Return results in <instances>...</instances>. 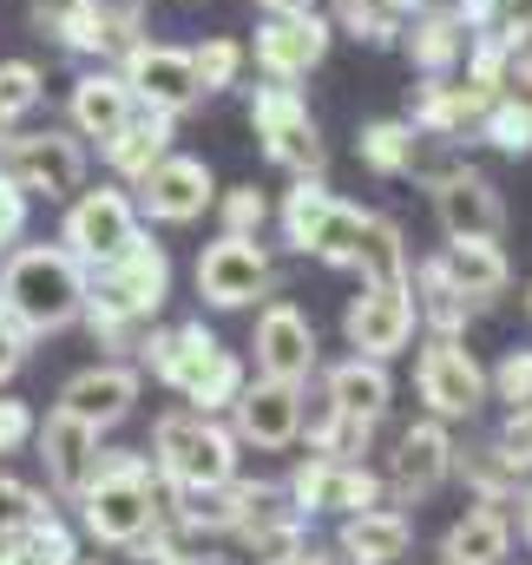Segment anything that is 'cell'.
<instances>
[{
    "label": "cell",
    "mask_w": 532,
    "mask_h": 565,
    "mask_svg": "<svg viewBox=\"0 0 532 565\" xmlns=\"http://www.w3.org/2000/svg\"><path fill=\"white\" fill-rule=\"evenodd\" d=\"M99 277L86 282V329H93V342H106V349H138L145 342V329H151V316L164 309V296H171V257L151 244V237H132L119 257H106V264H93Z\"/></svg>",
    "instance_id": "obj_1"
},
{
    "label": "cell",
    "mask_w": 532,
    "mask_h": 565,
    "mask_svg": "<svg viewBox=\"0 0 532 565\" xmlns=\"http://www.w3.org/2000/svg\"><path fill=\"white\" fill-rule=\"evenodd\" d=\"M0 309L26 329V335H53L66 322H79L86 309V270L66 244H26L7 257L0 270Z\"/></svg>",
    "instance_id": "obj_2"
},
{
    "label": "cell",
    "mask_w": 532,
    "mask_h": 565,
    "mask_svg": "<svg viewBox=\"0 0 532 565\" xmlns=\"http://www.w3.org/2000/svg\"><path fill=\"white\" fill-rule=\"evenodd\" d=\"M164 520V487L151 480L145 454H99L93 480L79 487V526L99 546H138L151 526Z\"/></svg>",
    "instance_id": "obj_3"
},
{
    "label": "cell",
    "mask_w": 532,
    "mask_h": 565,
    "mask_svg": "<svg viewBox=\"0 0 532 565\" xmlns=\"http://www.w3.org/2000/svg\"><path fill=\"white\" fill-rule=\"evenodd\" d=\"M151 473L164 487H217L237 473V434L198 408H178L151 427Z\"/></svg>",
    "instance_id": "obj_4"
},
{
    "label": "cell",
    "mask_w": 532,
    "mask_h": 565,
    "mask_svg": "<svg viewBox=\"0 0 532 565\" xmlns=\"http://www.w3.org/2000/svg\"><path fill=\"white\" fill-rule=\"evenodd\" d=\"M414 388L434 422H474L487 402V369L474 362V349L460 335H427L414 355Z\"/></svg>",
    "instance_id": "obj_5"
},
{
    "label": "cell",
    "mask_w": 532,
    "mask_h": 565,
    "mask_svg": "<svg viewBox=\"0 0 532 565\" xmlns=\"http://www.w3.org/2000/svg\"><path fill=\"white\" fill-rule=\"evenodd\" d=\"M0 178L20 198H73L86 184V151L73 132H7L0 139Z\"/></svg>",
    "instance_id": "obj_6"
},
{
    "label": "cell",
    "mask_w": 532,
    "mask_h": 565,
    "mask_svg": "<svg viewBox=\"0 0 532 565\" xmlns=\"http://www.w3.org/2000/svg\"><path fill=\"white\" fill-rule=\"evenodd\" d=\"M251 132L264 139V151L283 171H296V178H316L322 171V132L309 119V99L289 79H269V86L251 93Z\"/></svg>",
    "instance_id": "obj_7"
},
{
    "label": "cell",
    "mask_w": 532,
    "mask_h": 565,
    "mask_svg": "<svg viewBox=\"0 0 532 565\" xmlns=\"http://www.w3.org/2000/svg\"><path fill=\"white\" fill-rule=\"evenodd\" d=\"M33 26L53 33L66 53H126L145 26L138 7H106V0H33Z\"/></svg>",
    "instance_id": "obj_8"
},
{
    "label": "cell",
    "mask_w": 532,
    "mask_h": 565,
    "mask_svg": "<svg viewBox=\"0 0 532 565\" xmlns=\"http://www.w3.org/2000/svg\"><path fill=\"white\" fill-rule=\"evenodd\" d=\"M132 237H138V211H132L126 191H113V184H99V191H73L60 244H66L79 264H106V257H119Z\"/></svg>",
    "instance_id": "obj_9"
},
{
    "label": "cell",
    "mask_w": 532,
    "mask_h": 565,
    "mask_svg": "<svg viewBox=\"0 0 532 565\" xmlns=\"http://www.w3.org/2000/svg\"><path fill=\"white\" fill-rule=\"evenodd\" d=\"M283 493L296 513H369V507H382V480L362 460H329V454H309Z\"/></svg>",
    "instance_id": "obj_10"
},
{
    "label": "cell",
    "mask_w": 532,
    "mask_h": 565,
    "mask_svg": "<svg viewBox=\"0 0 532 565\" xmlns=\"http://www.w3.org/2000/svg\"><path fill=\"white\" fill-rule=\"evenodd\" d=\"M414 296H407V282H362V296L349 302V316H342V329H349V349L355 355H369V362H389L401 355L407 342H414Z\"/></svg>",
    "instance_id": "obj_11"
},
{
    "label": "cell",
    "mask_w": 532,
    "mask_h": 565,
    "mask_svg": "<svg viewBox=\"0 0 532 565\" xmlns=\"http://www.w3.org/2000/svg\"><path fill=\"white\" fill-rule=\"evenodd\" d=\"M126 86H132L138 106H151V113H164V119H178V113H191L198 99H204V86H198V73H191V53L184 46H151V40H132L126 46V73H119Z\"/></svg>",
    "instance_id": "obj_12"
},
{
    "label": "cell",
    "mask_w": 532,
    "mask_h": 565,
    "mask_svg": "<svg viewBox=\"0 0 532 565\" xmlns=\"http://www.w3.org/2000/svg\"><path fill=\"white\" fill-rule=\"evenodd\" d=\"M434 217L447 237H500L507 231V204H500V184L480 178L474 164H447L434 178Z\"/></svg>",
    "instance_id": "obj_13"
},
{
    "label": "cell",
    "mask_w": 532,
    "mask_h": 565,
    "mask_svg": "<svg viewBox=\"0 0 532 565\" xmlns=\"http://www.w3.org/2000/svg\"><path fill=\"white\" fill-rule=\"evenodd\" d=\"M329 20L322 13H309V7H289V13H269L264 26H257V66H264V79H302L309 66H322V53H329Z\"/></svg>",
    "instance_id": "obj_14"
},
{
    "label": "cell",
    "mask_w": 532,
    "mask_h": 565,
    "mask_svg": "<svg viewBox=\"0 0 532 565\" xmlns=\"http://www.w3.org/2000/svg\"><path fill=\"white\" fill-rule=\"evenodd\" d=\"M269 289V257L257 237H217L204 257H198V296L211 309H244Z\"/></svg>",
    "instance_id": "obj_15"
},
{
    "label": "cell",
    "mask_w": 532,
    "mask_h": 565,
    "mask_svg": "<svg viewBox=\"0 0 532 565\" xmlns=\"http://www.w3.org/2000/svg\"><path fill=\"white\" fill-rule=\"evenodd\" d=\"M138 349H145V362H151V375H158L171 395H184V402H191V395L217 375V362L231 355V349H217V335H211L204 322H184V329L145 335Z\"/></svg>",
    "instance_id": "obj_16"
},
{
    "label": "cell",
    "mask_w": 532,
    "mask_h": 565,
    "mask_svg": "<svg viewBox=\"0 0 532 565\" xmlns=\"http://www.w3.org/2000/svg\"><path fill=\"white\" fill-rule=\"evenodd\" d=\"M251 349H257V375L269 382H309V369H316V322L296 309V302H269L264 316H257V335H251Z\"/></svg>",
    "instance_id": "obj_17"
},
{
    "label": "cell",
    "mask_w": 532,
    "mask_h": 565,
    "mask_svg": "<svg viewBox=\"0 0 532 565\" xmlns=\"http://www.w3.org/2000/svg\"><path fill=\"white\" fill-rule=\"evenodd\" d=\"M231 415H237V440H244V447L283 454V447L302 434V388H296V382H269L264 375L257 388H237Z\"/></svg>",
    "instance_id": "obj_18"
},
{
    "label": "cell",
    "mask_w": 532,
    "mask_h": 565,
    "mask_svg": "<svg viewBox=\"0 0 532 565\" xmlns=\"http://www.w3.org/2000/svg\"><path fill=\"white\" fill-rule=\"evenodd\" d=\"M138 191H145V211L158 224H198L211 211V198H217V178H211L204 158H158L138 178Z\"/></svg>",
    "instance_id": "obj_19"
},
{
    "label": "cell",
    "mask_w": 532,
    "mask_h": 565,
    "mask_svg": "<svg viewBox=\"0 0 532 565\" xmlns=\"http://www.w3.org/2000/svg\"><path fill=\"white\" fill-rule=\"evenodd\" d=\"M33 440H40V460H46V480L60 487V493H73L79 500V487L93 480V467H99V427L73 422L66 408H53L46 422H33Z\"/></svg>",
    "instance_id": "obj_20"
},
{
    "label": "cell",
    "mask_w": 532,
    "mask_h": 565,
    "mask_svg": "<svg viewBox=\"0 0 532 565\" xmlns=\"http://www.w3.org/2000/svg\"><path fill=\"white\" fill-rule=\"evenodd\" d=\"M138 402V369H126V362H99V369H79L66 388H60V408L73 415V422L86 427H113L126 422Z\"/></svg>",
    "instance_id": "obj_21"
},
{
    "label": "cell",
    "mask_w": 532,
    "mask_h": 565,
    "mask_svg": "<svg viewBox=\"0 0 532 565\" xmlns=\"http://www.w3.org/2000/svg\"><path fill=\"white\" fill-rule=\"evenodd\" d=\"M454 473V440H447V422H414L395 447V500L414 507L427 493H440V480Z\"/></svg>",
    "instance_id": "obj_22"
},
{
    "label": "cell",
    "mask_w": 532,
    "mask_h": 565,
    "mask_svg": "<svg viewBox=\"0 0 532 565\" xmlns=\"http://www.w3.org/2000/svg\"><path fill=\"white\" fill-rule=\"evenodd\" d=\"M447 277L454 289L467 296V309H493L500 296H507V250H500V237H447Z\"/></svg>",
    "instance_id": "obj_23"
},
{
    "label": "cell",
    "mask_w": 532,
    "mask_h": 565,
    "mask_svg": "<svg viewBox=\"0 0 532 565\" xmlns=\"http://www.w3.org/2000/svg\"><path fill=\"white\" fill-rule=\"evenodd\" d=\"M507 553H513V520L487 500L467 507L440 540V565H507Z\"/></svg>",
    "instance_id": "obj_24"
},
{
    "label": "cell",
    "mask_w": 532,
    "mask_h": 565,
    "mask_svg": "<svg viewBox=\"0 0 532 565\" xmlns=\"http://www.w3.org/2000/svg\"><path fill=\"white\" fill-rule=\"evenodd\" d=\"M407 540H414V526H407V513L395 507H369V513H349L342 520V565H395L407 553Z\"/></svg>",
    "instance_id": "obj_25"
},
{
    "label": "cell",
    "mask_w": 532,
    "mask_h": 565,
    "mask_svg": "<svg viewBox=\"0 0 532 565\" xmlns=\"http://www.w3.org/2000/svg\"><path fill=\"white\" fill-rule=\"evenodd\" d=\"M132 86L119 79V73H79V86H73V126H79V139H113L126 119H132Z\"/></svg>",
    "instance_id": "obj_26"
},
{
    "label": "cell",
    "mask_w": 532,
    "mask_h": 565,
    "mask_svg": "<svg viewBox=\"0 0 532 565\" xmlns=\"http://www.w3.org/2000/svg\"><path fill=\"white\" fill-rule=\"evenodd\" d=\"M164 145H171V119L164 113H151V106H132V119L106 139V164L119 171V178H145L158 158H164Z\"/></svg>",
    "instance_id": "obj_27"
},
{
    "label": "cell",
    "mask_w": 532,
    "mask_h": 565,
    "mask_svg": "<svg viewBox=\"0 0 532 565\" xmlns=\"http://www.w3.org/2000/svg\"><path fill=\"white\" fill-rule=\"evenodd\" d=\"M460 53H467V26H460L454 13L421 7V13H414V26H407V60H414L427 79H447V73L460 66Z\"/></svg>",
    "instance_id": "obj_28"
},
{
    "label": "cell",
    "mask_w": 532,
    "mask_h": 565,
    "mask_svg": "<svg viewBox=\"0 0 532 565\" xmlns=\"http://www.w3.org/2000/svg\"><path fill=\"white\" fill-rule=\"evenodd\" d=\"M389 395H395V382H389V369L369 362V355H349V362L329 369V402H336L342 415H369V422H382V415H389Z\"/></svg>",
    "instance_id": "obj_29"
},
{
    "label": "cell",
    "mask_w": 532,
    "mask_h": 565,
    "mask_svg": "<svg viewBox=\"0 0 532 565\" xmlns=\"http://www.w3.org/2000/svg\"><path fill=\"white\" fill-rule=\"evenodd\" d=\"M421 145H427V139H421L407 119H375V126H362V132H355V158H362L375 178H414Z\"/></svg>",
    "instance_id": "obj_30"
},
{
    "label": "cell",
    "mask_w": 532,
    "mask_h": 565,
    "mask_svg": "<svg viewBox=\"0 0 532 565\" xmlns=\"http://www.w3.org/2000/svg\"><path fill=\"white\" fill-rule=\"evenodd\" d=\"M407 296H414V316H427L434 322V335H460L467 329V296L454 289V277H447V264L434 257V264H414V282H407Z\"/></svg>",
    "instance_id": "obj_31"
},
{
    "label": "cell",
    "mask_w": 532,
    "mask_h": 565,
    "mask_svg": "<svg viewBox=\"0 0 532 565\" xmlns=\"http://www.w3.org/2000/svg\"><path fill=\"white\" fill-rule=\"evenodd\" d=\"M349 270H362V282H407V244H401L395 217H375V211H369V224H362V244H355V264H349Z\"/></svg>",
    "instance_id": "obj_32"
},
{
    "label": "cell",
    "mask_w": 532,
    "mask_h": 565,
    "mask_svg": "<svg viewBox=\"0 0 532 565\" xmlns=\"http://www.w3.org/2000/svg\"><path fill=\"white\" fill-rule=\"evenodd\" d=\"M329 211H336V191H329L322 178H296L289 198H283V237L309 257L316 237H322V224H329Z\"/></svg>",
    "instance_id": "obj_33"
},
{
    "label": "cell",
    "mask_w": 532,
    "mask_h": 565,
    "mask_svg": "<svg viewBox=\"0 0 532 565\" xmlns=\"http://www.w3.org/2000/svg\"><path fill=\"white\" fill-rule=\"evenodd\" d=\"M454 467L467 473V487H474L487 507H507V500L520 493V473H526L500 440H493V447H474V454H467V460H454Z\"/></svg>",
    "instance_id": "obj_34"
},
{
    "label": "cell",
    "mask_w": 532,
    "mask_h": 565,
    "mask_svg": "<svg viewBox=\"0 0 532 565\" xmlns=\"http://www.w3.org/2000/svg\"><path fill=\"white\" fill-rule=\"evenodd\" d=\"M480 139L500 145V151H513V158H526L532 151V99H507V93H493L487 99V113H480Z\"/></svg>",
    "instance_id": "obj_35"
},
{
    "label": "cell",
    "mask_w": 532,
    "mask_h": 565,
    "mask_svg": "<svg viewBox=\"0 0 532 565\" xmlns=\"http://www.w3.org/2000/svg\"><path fill=\"white\" fill-rule=\"evenodd\" d=\"M138 559L145 565H211V540L178 526V520H158L145 540H138Z\"/></svg>",
    "instance_id": "obj_36"
},
{
    "label": "cell",
    "mask_w": 532,
    "mask_h": 565,
    "mask_svg": "<svg viewBox=\"0 0 532 565\" xmlns=\"http://www.w3.org/2000/svg\"><path fill=\"white\" fill-rule=\"evenodd\" d=\"M33 106H40V66H26V60H0V139H7Z\"/></svg>",
    "instance_id": "obj_37"
},
{
    "label": "cell",
    "mask_w": 532,
    "mask_h": 565,
    "mask_svg": "<svg viewBox=\"0 0 532 565\" xmlns=\"http://www.w3.org/2000/svg\"><path fill=\"white\" fill-rule=\"evenodd\" d=\"M191 73H198V86H204V93H224V86H237V73H244V46L217 33V40L191 46Z\"/></svg>",
    "instance_id": "obj_38"
},
{
    "label": "cell",
    "mask_w": 532,
    "mask_h": 565,
    "mask_svg": "<svg viewBox=\"0 0 532 565\" xmlns=\"http://www.w3.org/2000/svg\"><path fill=\"white\" fill-rule=\"evenodd\" d=\"M40 513H46V500H40L26 480H7V473H0V546H7V540H20Z\"/></svg>",
    "instance_id": "obj_39"
},
{
    "label": "cell",
    "mask_w": 532,
    "mask_h": 565,
    "mask_svg": "<svg viewBox=\"0 0 532 565\" xmlns=\"http://www.w3.org/2000/svg\"><path fill=\"white\" fill-rule=\"evenodd\" d=\"M20 540H26V546H33L46 565H73V559H79V540H73V526H66V520H53V513H40V520H33Z\"/></svg>",
    "instance_id": "obj_40"
},
{
    "label": "cell",
    "mask_w": 532,
    "mask_h": 565,
    "mask_svg": "<svg viewBox=\"0 0 532 565\" xmlns=\"http://www.w3.org/2000/svg\"><path fill=\"white\" fill-rule=\"evenodd\" d=\"M264 217H269V204H264L257 184H237V191L224 198V237H257Z\"/></svg>",
    "instance_id": "obj_41"
},
{
    "label": "cell",
    "mask_w": 532,
    "mask_h": 565,
    "mask_svg": "<svg viewBox=\"0 0 532 565\" xmlns=\"http://www.w3.org/2000/svg\"><path fill=\"white\" fill-rule=\"evenodd\" d=\"M237 388H244V362H237V355H224V362H217V375L191 395V408H198V415H217V408H231V402H237Z\"/></svg>",
    "instance_id": "obj_42"
},
{
    "label": "cell",
    "mask_w": 532,
    "mask_h": 565,
    "mask_svg": "<svg viewBox=\"0 0 532 565\" xmlns=\"http://www.w3.org/2000/svg\"><path fill=\"white\" fill-rule=\"evenodd\" d=\"M487 388H493L500 402H513V408L532 402V349H507V362L493 369V382H487Z\"/></svg>",
    "instance_id": "obj_43"
},
{
    "label": "cell",
    "mask_w": 532,
    "mask_h": 565,
    "mask_svg": "<svg viewBox=\"0 0 532 565\" xmlns=\"http://www.w3.org/2000/svg\"><path fill=\"white\" fill-rule=\"evenodd\" d=\"M26 440H33V408L13 402V395H0V454H20Z\"/></svg>",
    "instance_id": "obj_44"
},
{
    "label": "cell",
    "mask_w": 532,
    "mask_h": 565,
    "mask_svg": "<svg viewBox=\"0 0 532 565\" xmlns=\"http://www.w3.org/2000/svg\"><path fill=\"white\" fill-rule=\"evenodd\" d=\"M500 447H507L520 467H532V402H520V408L507 415V427H500Z\"/></svg>",
    "instance_id": "obj_45"
},
{
    "label": "cell",
    "mask_w": 532,
    "mask_h": 565,
    "mask_svg": "<svg viewBox=\"0 0 532 565\" xmlns=\"http://www.w3.org/2000/svg\"><path fill=\"white\" fill-rule=\"evenodd\" d=\"M20 362H26V329L0 309V382H13V375H20Z\"/></svg>",
    "instance_id": "obj_46"
},
{
    "label": "cell",
    "mask_w": 532,
    "mask_h": 565,
    "mask_svg": "<svg viewBox=\"0 0 532 565\" xmlns=\"http://www.w3.org/2000/svg\"><path fill=\"white\" fill-rule=\"evenodd\" d=\"M20 217H26V198L0 178V244H13V237H20Z\"/></svg>",
    "instance_id": "obj_47"
},
{
    "label": "cell",
    "mask_w": 532,
    "mask_h": 565,
    "mask_svg": "<svg viewBox=\"0 0 532 565\" xmlns=\"http://www.w3.org/2000/svg\"><path fill=\"white\" fill-rule=\"evenodd\" d=\"M493 13H500V0H454V20H460L467 33H480V26H493Z\"/></svg>",
    "instance_id": "obj_48"
},
{
    "label": "cell",
    "mask_w": 532,
    "mask_h": 565,
    "mask_svg": "<svg viewBox=\"0 0 532 565\" xmlns=\"http://www.w3.org/2000/svg\"><path fill=\"white\" fill-rule=\"evenodd\" d=\"M0 565H46V559H40L26 540H7V546H0Z\"/></svg>",
    "instance_id": "obj_49"
},
{
    "label": "cell",
    "mask_w": 532,
    "mask_h": 565,
    "mask_svg": "<svg viewBox=\"0 0 532 565\" xmlns=\"http://www.w3.org/2000/svg\"><path fill=\"white\" fill-rule=\"evenodd\" d=\"M513 500H520V540H526V546H532V487H520Z\"/></svg>",
    "instance_id": "obj_50"
},
{
    "label": "cell",
    "mask_w": 532,
    "mask_h": 565,
    "mask_svg": "<svg viewBox=\"0 0 532 565\" xmlns=\"http://www.w3.org/2000/svg\"><path fill=\"white\" fill-rule=\"evenodd\" d=\"M289 565H342V553H316V546H302Z\"/></svg>",
    "instance_id": "obj_51"
},
{
    "label": "cell",
    "mask_w": 532,
    "mask_h": 565,
    "mask_svg": "<svg viewBox=\"0 0 532 565\" xmlns=\"http://www.w3.org/2000/svg\"><path fill=\"white\" fill-rule=\"evenodd\" d=\"M264 13H289V7H309V0H257Z\"/></svg>",
    "instance_id": "obj_52"
},
{
    "label": "cell",
    "mask_w": 532,
    "mask_h": 565,
    "mask_svg": "<svg viewBox=\"0 0 532 565\" xmlns=\"http://www.w3.org/2000/svg\"><path fill=\"white\" fill-rule=\"evenodd\" d=\"M73 565H106V559H73Z\"/></svg>",
    "instance_id": "obj_53"
},
{
    "label": "cell",
    "mask_w": 532,
    "mask_h": 565,
    "mask_svg": "<svg viewBox=\"0 0 532 565\" xmlns=\"http://www.w3.org/2000/svg\"><path fill=\"white\" fill-rule=\"evenodd\" d=\"M526 316H532V289H526Z\"/></svg>",
    "instance_id": "obj_54"
}]
</instances>
